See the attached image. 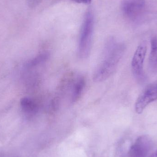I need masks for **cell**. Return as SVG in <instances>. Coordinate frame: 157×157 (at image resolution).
<instances>
[{
    "mask_svg": "<svg viewBox=\"0 0 157 157\" xmlns=\"http://www.w3.org/2000/svg\"><path fill=\"white\" fill-rule=\"evenodd\" d=\"M124 46L113 39L108 41L103 58L94 73L93 79L96 82H102L113 74L118 66L124 52Z\"/></svg>",
    "mask_w": 157,
    "mask_h": 157,
    "instance_id": "6da1fadb",
    "label": "cell"
},
{
    "mask_svg": "<svg viewBox=\"0 0 157 157\" xmlns=\"http://www.w3.org/2000/svg\"><path fill=\"white\" fill-rule=\"evenodd\" d=\"M94 29V16L91 10L85 16L79 36L78 48V57L85 59L88 57L91 50Z\"/></svg>",
    "mask_w": 157,
    "mask_h": 157,
    "instance_id": "7a4b0ae2",
    "label": "cell"
},
{
    "mask_svg": "<svg viewBox=\"0 0 157 157\" xmlns=\"http://www.w3.org/2000/svg\"><path fill=\"white\" fill-rule=\"evenodd\" d=\"M157 100V82L147 86L140 94L135 103V109L137 113H142L150 103Z\"/></svg>",
    "mask_w": 157,
    "mask_h": 157,
    "instance_id": "3957f363",
    "label": "cell"
},
{
    "mask_svg": "<svg viewBox=\"0 0 157 157\" xmlns=\"http://www.w3.org/2000/svg\"><path fill=\"white\" fill-rule=\"evenodd\" d=\"M123 12L126 17L135 21L142 16L145 8V0H123Z\"/></svg>",
    "mask_w": 157,
    "mask_h": 157,
    "instance_id": "277c9868",
    "label": "cell"
},
{
    "mask_svg": "<svg viewBox=\"0 0 157 157\" xmlns=\"http://www.w3.org/2000/svg\"><path fill=\"white\" fill-rule=\"evenodd\" d=\"M147 50V48L145 43L140 44L136 48L132 59V71L136 78L139 80H143L144 78V64Z\"/></svg>",
    "mask_w": 157,
    "mask_h": 157,
    "instance_id": "5b68a950",
    "label": "cell"
},
{
    "mask_svg": "<svg viewBox=\"0 0 157 157\" xmlns=\"http://www.w3.org/2000/svg\"><path fill=\"white\" fill-rule=\"evenodd\" d=\"M151 146L152 143L149 137L145 136H140L130 148V157H147Z\"/></svg>",
    "mask_w": 157,
    "mask_h": 157,
    "instance_id": "8992f818",
    "label": "cell"
},
{
    "mask_svg": "<svg viewBox=\"0 0 157 157\" xmlns=\"http://www.w3.org/2000/svg\"><path fill=\"white\" fill-rule=\"evenodd\" d=\"M85 79L82 76H77L71 82L70 87V100L74 103L79 99L85 86Z\"/></svg>",
    "mask_w": 157,
    "mask_h": 157,
    "instance_id": "52a82bcc",
    "label": "cell"
},
{
    "mask_svg": "<svg viewBox=\"0 0 157 157\" xmlns=\"http://www.w3.org/2000/svg\"><path fill=\"white\" fill-rule=\"evenodd\" d=\"M149 67L153 72L157 73V37H154L151 41V51L149 57Z\"/></svg>",
    "mask_w": 157,
    "mask_h": 157,
    "instance_id": "ba28073f",
    "label": "cell"
},
{
    "mask_svg": "<svg viewBox=\"0 0 157 157\" xmlns=\"http://www.w3.org/2000/svg\"><path fill=\"white\" fill-rule=\"evenodd\" d=\"M21 108L27 114H35L38 110L37 104L32 99L29 98H24L20 101Z\"/></svg>",
    "mask_w": 157,
    "mask_h": 157,
    "instance_id": "9c48e42d",
    "label": "cell"
},
{
    "mask_svg": "<svg viewBox=\"0 0 157 157\" xmlns=\"http://www.w3.org/2000/svg\"><path fill=\"white\" fill-rule=\"evenodd\" d=\"M75 2H76L79 3H89L90 2L91 0H74Z\"/></svg>",
    "mask_w": 157,
    "mask_h": 157,
    "instance_id": "30bf717a",
    "label": "cell"
},
{
    "mask_svg": "<svg viewBox=\"0 0 157 157\" xmlns=\"http://www.w3.org/2000/svg\"><path fill=\"white\" fill-rule=\"evenodd\" d=\"M150 157H157V151L153 153Z\"/></svg>",
    "mask_w": 157,
    "mask_h": 157,
    "instance_id": "8fae6325",
    "label": "cell"
}]
</instances>
